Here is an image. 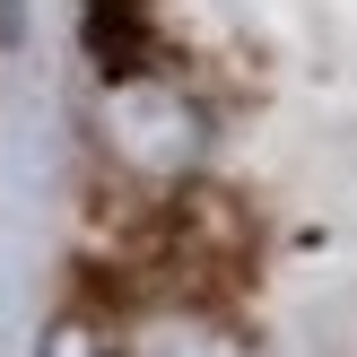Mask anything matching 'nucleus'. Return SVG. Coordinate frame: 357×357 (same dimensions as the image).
<instances>
[{"mask_svg": "<svg viewBox=\"0 0 357 357\" xmlns=\"http://www.w3.org/2000/svg\"><path fill=\"white\" fill-rule=\"evenodd\" d=\"M44 357H114V314H96V305H70L61 323H52Z\"/></svg>", "mask_w": 357, "mask_h": 357, "instance_id": "obj_3", "label": "nucleus"}, {"mask_svg": "<svg viewBox=\"0 0 357 357\" xmlns=\"http://www.w3.org/2000/svg\"><path fill=\"white\" fill-rule=\"evenodd\" d=\"M114 357H253V340L218 305H131L114 314Z\"/></svg>", "mask_w": 357, "mask_h": 357, "instance_id": "obj_2", "label": "nucleus"}, {"mask_svg": "<svg viewBox=\"0 0 357 357\" xmlns=\"http://www.w3.org/2000/svg\"><path fill=\"white\" fill-rule=\"evenodd\" d=\"M105 157H114L122 183H192L201 174V149H209V114L192 105L183 79H166V70H122V79H105Z\"/></svg>", "mask_w": 357, "mask_h": 357, "instance_id": "obj_1", "label": "nucleus"}]
</instances>
